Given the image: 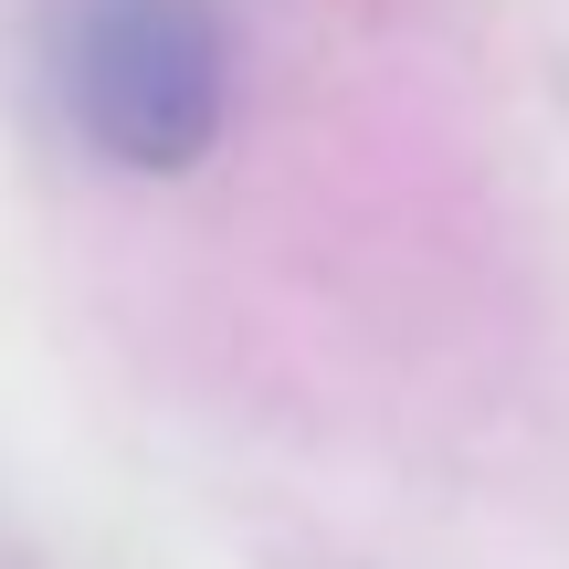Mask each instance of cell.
I'll list each match as a JSON object with an SVG mask.
<instances>
[{
	"mask_svg": "<svg viewBox=\"0 0 569 569\" xmlns=\"http://www.w3.org/2000/svg\"><path fill=\"white\" fill-rule=\"evenodd\" d=\"M53 96L106 169L180 180L232 117V42L211 0H63Z\"/></svg>",
	"mask_w": 569,
	"mask_h": 569,
	"instance_id": "1",
	"label": "cell"
}]
</instances>
